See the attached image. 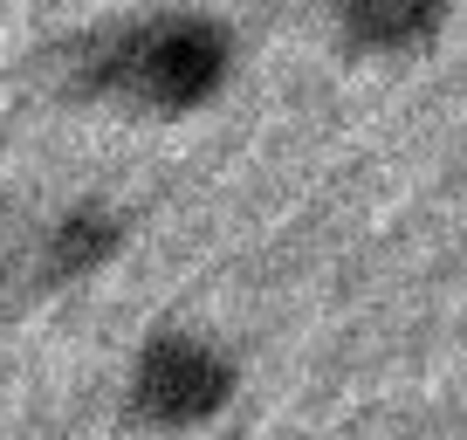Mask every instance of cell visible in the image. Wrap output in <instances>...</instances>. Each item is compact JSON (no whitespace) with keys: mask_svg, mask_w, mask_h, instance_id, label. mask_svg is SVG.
<instances>
[{"mask_svg":"<svg viewBox=\"0 0 467 440\" xmlns=\"http://www.w3.org/2000/svg\"><path fill=\"white\" fill-rule=\"evenodd\" d=\"M461 0H323L330 48L358 69H412L447 48Z\"/></svg>","mask_w":467,"mask_h":440,"instance_id":"277c9868","label":"cell"},{"mask_svg":"<svg viewBox=\"0 0 467 440\" xmlns=\"http://www.w3.org/2000/svg\"><path fill=\"white\" fill-rule=\"evenodd\" d=\"M248 393V365L206 323H151L117 372V413L145 440H192Z\"/></svg>","mask_w":467,"mask_h":440,"instance_id":"7a4b0ae2","label":"cell"},{"mask_svg":"<svg viewBox=\"0 0 467 440\" xmlns=\"http://www.w3.org/2000/svg\"><path fill=\"white\" fill-rule=\"evenodd\" d=\"M131 235H138V214L110 193H69L56 200L28 235V282L42 296H69V289H89L97 276H110L124 255H131Z\"/></svg>","mask_w":467,"mask_h":440,"instance_id":"3957f363","label":"cell"},{"mask_svg":"<svg viewBox=\"0 0 467 440\" xmlns=\"http://www.w3.org/2000/svg\"><path fill=\"white\" fill-rule=\"evenodd\" d=\"M248 69V42L234 15L206 0H151L124 7L48 48L56 97L76 110H117L145 124H186L234 97Z\"/></svg>","mask_w":467,"mask_h":440,"instance_id":"6da1fadb","label":"cell"}]
</instances>
